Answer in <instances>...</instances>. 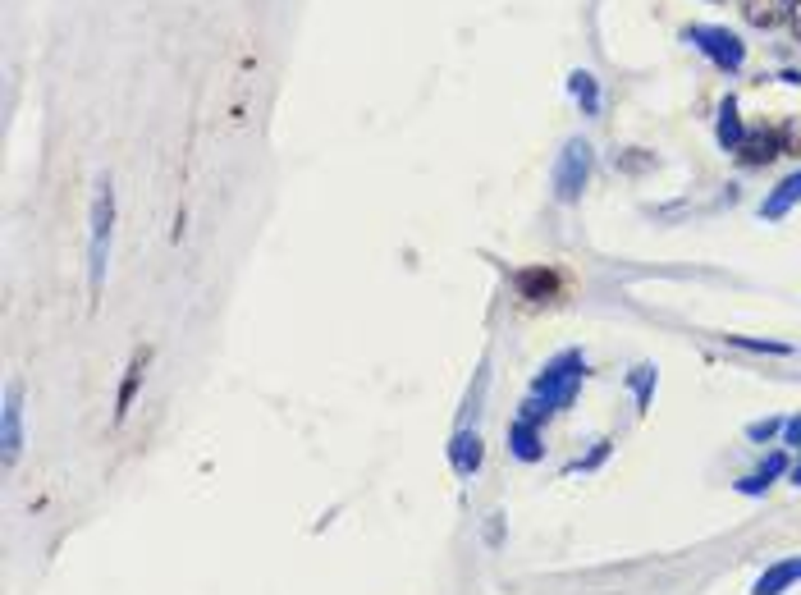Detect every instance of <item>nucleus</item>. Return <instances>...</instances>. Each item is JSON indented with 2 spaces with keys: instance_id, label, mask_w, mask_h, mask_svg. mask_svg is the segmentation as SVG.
<instances>
[{
  "instance_id": "f257e3e1",
  "label": "nucleus",
  "mask_w": 801,
  "mask_h": 595,
  "mask_svg": "<svg viewBox=\"0 0 801 595\" xmlns=\"http://www.w3.org/2000/svg\"><path fill=\"white\" fill-rule=\"evenodd\" d=\"M110 238H115V188H110V174H101L97 193H92V229H87V293H92V307L101 303V284H106Z\"/></svg>"
},
{
  "instance_id": "f03ea898",
  "label": "nucleus",
  "mask_w": 801,
  "mask_h": 595,
  "mask_svg": "<svg viewBox=\"0 0 801 595\" xmlns=\"http://www.w3.org/2000/svg\"><path fill=\"white\" fill-rule=\"evenodd\" d=\"M582 380H586V353L582 348H563L545 362L536 376H531V390L527 394H541V399L554 403V412L573 408L577 394H582Z\"/></svg>"
},
{
  "instance_id": "7ed1b4c3",
  "label": "nucleus",
  "mask_w": 801,
  "mask_h": 595,
  "mask_svg": "<svg viewBox=\"0 0 801 595\" xmlns=\"http://www.w3.org/2000/svg\"><path fill=\"white\" fill-rule=\"evenodd\" d=\"M591 170H596V152H591V142H586V138H568V142H563L559 161H554V170H550L554 202H563V206L582 202L586 184H591Z\"/></svg>"
},
{
  "instance_id": "20e7f679",
  "label": "nucleus",
  "mask_w": 801,
  "mask_h": 595,
  "mask_svg": "<svg viewBox=\"0 0 801 595\" xmlns=\"http://www.w3.org/2000/svg\"><path fill=\"white\" fill-rule=\"evenodd\" d=\"M682 37H687V42H692L715 69H724V74H737V69L747 65V42H742L733 28H719V23H692V28H682Z\"/></svg>"
},
{
  "instance_id": "39448f33",
  "label": "nucleus",
  "mask_w": 801,
  "mask_h": 595,
  "mask_svg": "<svg viewBox=\"0 0 801 595\" xmlns=\"http://www.w3.org/2000/svg\"><path fill=\"white\" fill-rule=\"evenodd\" d=\"M23 458V385H5L0 403V463L14 467Z\"/></svg>"
},
{
  "instance_id": "423d86ee",
  "label": "nucleus",
  "mask_w": 801,
  "mask_h": 595,
  "mask_svg": "<svg viewBox=\"0 0 801 595\" xmlns=\"http://www.w3.org/2000/svg\"><path fill=\"white\" fill-rule=\"evenodd\" d=\"M513 289H518V298H527V303H559L563 275L554 271V266H518V271H513Z\"/></svg>"
},
{
  "instance_id": "0eeeda50",
  "label": "nucleus",
  "mask_w": 801,
  "mask_h": 595,
  "mask_svg": "<svg viewBox=\"0 0 801 595\" xmlns=\"http://www.w3.org/2000/svg\"><path fill=\"white\" fill-rule=\"evenodd\" d=\"M481 463H486V440H481V431L477 426H458V431L449 435V467H454V476L472 481V476L481 472Z\"/></svg>"
},
{
  "instance_id": "6e6552de",
  "label": "nucleus",
  "mask_w": 801,
  "mask_h": 595,
  "mask_svg": "<svg viewBox=\"0 0 801 595\" xmlns=\"http://www.w3.org/2000/svg\"><path fill=\"white\" fill-rule=\"evenodd\" d=\"M737 161L742 165H769L774 156H783V124H760V129H747V138H742V147H737Z\"/></svg>"
},
{
  "instance_id": "1a4fd4ad",
  "label": "nucleus",
  "mask_w": 801,
  "mask_h": 595,
  "mask_svg": "<svg viewBox=\"0 0 801 595\" xmlns=\"http://www.w3.org/2000/svg\"><path fill=\"white\" fill-rule=\"evenodd\" d=\"M797 582H801V554H788V559L769 563L765 573L756 577V586H751V595H788Z\"/></svg>"
},
{
  "instance_id": "9d476101",
  "label": "nucleus",
  "mask_w": 801,
  "mask_h": 595,
  "mask_svg": "<svg viewBox=\"0 0 801 595\" xmlns=\"http://www.w3.org/2000/svg\"><path fill=\"white\" fill-rule=\"evenodd\" d=\"M509 454L518 458V463H541L545 458V431L531 422H518L513 417L509 422Z\"/></svg>"
},
{
  "instance_id": "9b49d317",
  "label": "nucleus",
  "mask_w": 801,
  "mask_h": 595,
  "mask_svg": "<svg viewBox=\"0 0 801 595\" xmlns=\"http://www.w3.org/2000/svg\"><path fill=\"white\" fill-rule=\"evenodd\" d=\"M797 202H801V170H792L788 179H779V184L765 193V202H760V220H783Z\"/></svg>"
},
{
  "instance_id": "f8f14e48",
  "label": "nucleus",
  "mask_w": 801,
  "mask_h": 595,
  "mask_svg": "<svg viewBox=\"0 0 801 595\" xmlns=\"http://www.w3.org/2000/svg\"><path fill=\"white\" fill-rule=\"evenodd\" d=\"M737 10L751 28H779L783 19H792V0H737Z\"/></svg>"
},
{
  "instance_id": "ddd939ff",
  "label": "nucleus",
  "mask_w": 801,
  "mask_h": 595,
  "mask_svg": "<svg viewBox=\"0 0 801 595\" xmlns=\"http://www.w3.org/2000/svg\"><path fill=\"white\" fill-rule=\"evenodd\" d=\"M142 367H147V353H133V362L124 367V380H120V394H115V422H124L142 390Z\"/></svg>"
},
{
  "instance_id": "4468645a",
  "label": "nucleus",
  "mask_w": 801,
  "mask_h": 595,
  "mask_svg": "<svg viewBox=\"0 0 801 595\" xmlns=\"http://www.w3.org/2000/svg\"><path fill=\"white\" fill-rule=\"evenodd\" d=\"M715 138H719V147H724V152H737V147H742V138H747V129H742V115H737V101H733V97L719 106Z\"/></svg>"
},
{
  "instance_id": "2eb2a0df",
  "label": "nucleus",
  "mask_w": 801,
  "mask_h": 595,
  "mask_svg": "<svg viewBox=\"0 0 801 595\" xmlns=\"http://www.w3.org/2000/svg\"><path fill=\"white\" fill-rule=\"evenodd\" d=\"M568 92L577 97V106H582V115H600V83L591 69H577V74H568Z\"/></svg>"
},
{
  "instance_id": "dca6fc26",
  "label": "nucleus",
  "mask_w": 801,
  "mask_h": 595,
  "mask_svg": "<svg viewBox=\"0 0 801 595\" xmlns=\"http://www.w3.org/2000/svg\"><path fill=\"white\" fill-rule=\"evenodd\" d=\"M655 385H660V371L650 367V362H641V367L628 371V390L637 394V412H650V403H655Z\"/></svg>"
},
{
  "instance_id": "f3484780",
  "label": "nucleus",
  "mask_w": 801,
  "mask_h": 595,
  "mask_svg": "<svg viewBox=\"0 0 801 595\" xmlns=\"http://www.w3.org/2000/svg\"><path fill=\"white\" fill-rule=\"evenodd\" d=\"M733 348H747V353H774V357H792L797 348L783 344V339H756V335H724Z\"/></svg>"
},
{
  "instance_id": "a211bd4d",
  "label": "nucleus",
  "mask_w": 801,
  "mask_h": 595,
  "mask_svg": "<svg viewBox=\"0 0 801 595\" xmlns=\"http://www.w3.org/2000/svg\"><path fill=\"white\" fill-rule=\"evenodd\" d=\"M609 454H614V440H609V435H605V440H596V449H591V454H586V458H573V463L563 467V476H577V472H600V467L609 463Z\"/></svg>"
},
{
  "instance_id": "6ab92c4d",
  "label": "nucleus",
  "mask_w": 801,
  "mask_h": 595,
  "mask_svg": "<svg viewBox=\"0 0 801 595\" xmlns=\"http://www.w3.org/2000/svg\"><path fill=\"white\" fill-rule=\"evenodd\" d=\"M486 385H490V362H481L477 367V385L467 390V403H463V422L458 426H467V417L477 422V412H481V399H486Z\"/></svg>"
},
{
  "instance_id": "aec40b11",
  "label": "nucleus",
  "mask_w": 801,
  "mask_h": 595,
  "mask_svg": "<svg viewBox=\"0 0 801 595\" xmlns=\"http://www.w3.org/2000/svg\"><path fill=\"white\" fill-rule=\"evenodd\" d=\"M783 422H788V417H760V422H747V440L751 444H774L783 435Z\"/></svg>"
},
{
  "instance_id": "412c9836",
  "label": "nucleus",
  "mask_w": 801,
  "mask_h": 595,
  "mask_svg": "<svg viewBox=\"0 0 801 595\" xmlns=\"http://www.w3.org/2000/svg\"><path fill=\"white\" fill-rule=\"evenodd\" d=\"M769 486H774V481H769L765 472H747V476H737V481H733V490H737V495H747V499H760Z\"/></svg>"
},
{
  "instance_id": "4be33fe9",
  "label": "nucleus",
  "mask_w": 801,
  "mask_h": 595,
  "mask_svg": "<svg viewBox=\"0 0 801 595\" xmlns=\"http://www.w3.org/2000/svg\"><path fill=\"white\" fill-rule=\"evenodd\" d=\"M783 156H797L801 161V115H792L783 124Z\"/></svg>"
},
{
  "instance_id": "5701e85b",
  "label": "nucleus",
  "mask_w": 801,
  "mask_h": 595,
  "mask_svg": "<svg viewBox=\"0 0 801 595\" xmlns=\"http://www.w3.org/2000/svg\"><path fill=\"white\" fill-rule=\"evenodd\" d=\"M504 522H509L504 513H490V518H486V531H481L486 550H499V545H504Z\"/></svg>"
},
{
  "instance_id": "b1692460",
  "label": "nucleus",
  "mask_w": 801,
  "mask_h": 595,
  "mask_svg": "<svg viewBox=\"0 0 801 595\" xmlns=\"http://www.w3.org/2000/svg\"><path fill=\"white\" fill-rule=\"evenodd\" d=\"M779 440H783V449H801V412L783 422V435H779Z\"/></svg>"
},
{
  "instance_id": "393cba45",
  "label": "nucleus",
  "mask_w": 801,
  "mask_h": 595,
  "mask_svg": "<svg viewBox=\"0 0 801 595\" xmlns=\"http://www.w3.org/2000/svg\"><path fill=\"white\" fill-rule=\"evenodd\" d=\"M788 481L801 490V449H797V458H792V467H788Z\"/></svg>"
},
{
  "instance_id": "a878e982",
  "label": "nucleus",
  "mask_w": 801,
  "mask_h": 595,
  "mask_svg": "<svg viewBox=\"0 0 801 595\" xmlns=\"http://www.w3.org/2000/svg\"><path fill=\"white\" fill-rule=\"evenodd\" d=\"M792 33H797V42H801V0H792Z\"/></svg>"
}]
</instances>
